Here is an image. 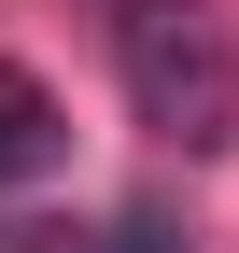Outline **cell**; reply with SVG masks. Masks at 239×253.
<instances>
[{"mask_svg": "<svg viewBox=\"0 0 239 253\" xmlns=\"http://www.w3.org/2000/svg\"><path fill=\"white\" fill-rule=\"evenodd\" d=\"M113 56H127V99H141V126L155 141H239V42L197 0H127L113 14Z\"/></svg>", "mask_w": 239, "mask_h": 253, "instance_id": "1", "label": "cell"}, {"mask_svg": "<svg viewBox=\"0 0 239 253\" xmlns=\"http://www.w3.org/2000/svg\"><path fill=\"white\" fill-rule=\"evenodd\" d=\"M56 155H71V113H56V84L0 56V183H42Z\"/></svg>", "mask_w": 239, "mask_h": 253, "instance_id": "2", "label": "cell"}, {"mask_svg": "<svg viewBox=\"0 0 239 253\" xmlns=\"http://www.w3.org/2000/svg\"><path fill=\"white\" fill-rule=\"evenodd\" d=\"M113 253H197V239L169 225V211H127V225H113Z\"/></svg>", "mask_w": 239, "mask_h": 253, "instance_id": "3", "label": "cell"}, {"mask_svg": "<svg viewBox=\"0 0 239 253\" xmlns=\"http://www.w3.org/2000/svg\"><path fill=\"white\" fill-rule=\"evenodd\" d=\"M0 253H84V225H0Z\"/></svg>", "mask_w": 239, "mask_h": 253, "instance_id": "4", "label": "cell"}]
</instances>
